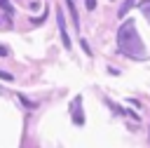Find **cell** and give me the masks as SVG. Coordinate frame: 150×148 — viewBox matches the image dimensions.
<instances>
[{
	"instance_id": "3957f363",
	"label": "cell",
	"mask_w": 150,
	"mask_h": 148,
	"mask_svg": "<svg viewBox=\"0 0 150 148\" xmlns=\"http://www.w3.org/2000/svg\"><path fill=\"white\" fill-rule=\"evenodd\" d=\"M66 7L70 9V19H73V23H75V31L80 28V19H77V9H75V2L73 0H66Z\"/></svg>"
},
{
	"instance_id": "7a4b0ae2",
	"label": "cell",
	"mask_w": 150,
	"mask_h": 148,
	"mask_svg": "<svg viewBox=\"0 0 150 148\" xmlns=\"http://www.w3.org/2000/svg\"><path fill=\"white\" fill-rule=\"evenodd\" d=\"M80 103H82V96H75V101H73V117H75V122H77V125H84V117H82Z\"/></svg>"
},
{
	"instance_id": "52a82bcc",
	"label": "cell",
	"mask_w": 150,
	"mask_h": 148,
	"mask_svg": "<svg viewBox=\"0 0 150 148\" xmlns=\"http://www.w3.org/2000/svg\"><path fill=\"white\" fill-rule=\"evenodd\" d=\"M141 7H143V14H145V19L150 21V0H143V2H141Z\"/></svg>"
},
{
	"instance_id": "ba28073f",
	"label": "cell",
	"mask_w": 150,
	"mask_h": 148,
	"mask_svg": "<svg viewBox=\"0 0 150 148\" xmlns=\"http://www.w3.org/2000/svg\"><path fill=\"white\" fill-rule=\"evenodd\" d=\"M80 45H82V49H84L87 54H91V47H89V42H87V40H80Z\"/></svg>"
},
{
	"instance_id": "9c48e42d",
	"label": "cell",
	"mask_w": 150,
	"mask_h": 148,
	"mask_svg": "<svg viewBox=\"0 0 150 148\" xmlns=\"http://www.w3.org/2000/svg\"><path fill=\"white\" fill-rule=\"evenodd\" d=\"M0 78H2V80H9V82L14 80V75H12V73H5V70H0Z\"/></svg>"
},
{
	"instance_id": "8992f818",
	"label": "cell",
	"mask_w": 150,
	"mask_h": 148,
	"mask_svg": "<svg viewBox=\"0 0 150 148\" xmlns=\"http://www.w3.org/2000/svg\"><path fill=\"white\" fill-rule=\"evenodd\" d=\"M0 7L7 12V16H12V14H14V7L9 5V0H0Z\"/></svg>"
},
{
	"instance_id": "277c9868",
	"label": "cell",
	"mask_w": 150,
	"mask_h": 148,
	"mask_svg": "<svg viewBox=\"0 0 150 148\" xmlns=\"http://www.w3.org/2000/svg\"><path fill=\"white\" fill-rule=\"evenodd\" d=\"M134 5H136V0H124V2H122V7H120V12H117V16H120V19H124Z\"/></svg>"
},
{
	"instance_id": "5b68a950",
	"label": "cell",
	"mask_w": 150,
	"mask_h": 148,
	"mask_svg": "<svg viewBox=\"0 0 150 148\" xmlns=\"http://www.w3.org/2000/svg\"><path fill=\"white\" fill-rule=\"evenodd\" d=\"M16 99H19V101H21V103H23L28 110H35V108H38V103H35V101H30V99H26L23 94H16Z\"/></svg>"
},
{
	"instance_id": "6da1fadb",
	"label": "cell",
	"mask_w": 150,
	"mask_h": 148,
	"mask_svg": "<svg viewBox=\"0 0 150 148\" xmlns=\"http://www.w3.org/2000/svg\"><path fill=\"white\" fill-rule=\"evenodd\" d=\"M56 21H59V31H61L63 47H66V49H70V47H73V42H70V35H68V31H66V21H63V14H61V9H56Z\"/></svg>"
},
{
	"instance_id": "8fae6325",
	"label": "cell",
	"mask_w": 150,
	"mask_h": 148,
	"mask_svg": "<svg viewBox=\"0 0 150 148\" xmlns=\"http://www.w3.org/2000/svg\"><path fill=\"white\" fill-rule=\"evenodd\" d=\"M9 52H7V47H0V56H7Z\"/></svg>"
},
{
	"instance_id": "30bf717a",
	"label": "cell",
	"mask_w": 150,
	"mask_h": 148,
	"mask_svg": "<svg viewBox=\"0 0 150 148\" xmlns=\"http://www.w3.org/2000/svg\"><path fill=\"white\" fill-rule=\"evenodd\" d=\"M84 2H87V9H89V12L96 9V0H84Z\"/></svg>"
}]
</instances>
